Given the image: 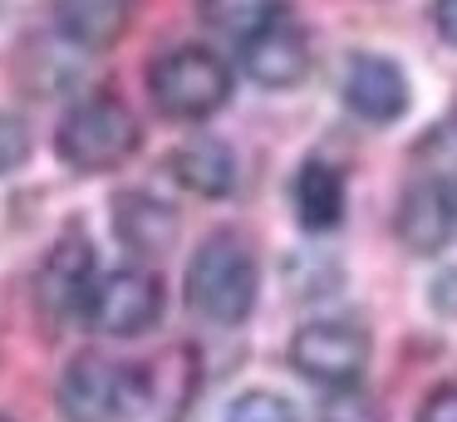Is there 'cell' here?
<instances>
[{
    "label": "cell",
    "mask_w": 457,
    "mask_h": 422,
    "mask_svg": "<svg viewBox=\"0 0 457 422\" xmlns=\"http://www.w3.org/2000/svg\"><path fill=\"white\" fill-rule=\"evenodd\" d=\"M64 422H158V373L79 353L60 373Z\"/></svg>",
    "instance_id": "1"
},
{
    "label": "cell",
    "mask_w": 457,
    "mask_h": 422,
    "mask_svg": "<svg viewBox=\"0 0 457 422\" xmlns=\"http://www.w3.org/2000/svg\"><path fill=\"white\" fill-rule=\"evenodd\" d=\"M187 310L207 324H241L251 310H256L261 294V265L256 251H251L246 236L237 231H217L197 245V255L187 261Z\"/></svg>",
    "instance_id": "2"
},
{
    "label": "cell",
    "mask_w": 457,
    "mask_h": 422,
    "mask_svg": "<svg viewBox=\"0 0 457 422\" xmlns=\"http://www.w3.org/2000/svg\"><path fill=\"white\" fill-rule=\"evenodd\" d=\"M143 133H138V118L109 94H94L84 103H74L70 113L60 118L54 128V153L70 172H113L123 167L133 153H138Z\"/></svg>",
    "instance_id": "3"
},
{
    "label": "cell",
    "mask_w": 457,
    "mask_h": 422,
    "mask_svg": "<svg viewBox=\"0 0 457 422\" xmlns=\"http://www.w3.org/2000/svg\"><path fill=\"white\" fill-rule=\"evenodd\" d=\"M148 94L162 118L172 123H202L231 98V69L207 45H178L153 59Z\"/></svg>",
    "instance_id": "4"
},
{
    "label": "cell",
    "mask_w": 457,
    "mask_h": 422,
    "mask_svg": "<svg viewBox=\"0 0 457 422\" xmlns=\"http://www.w3.org/2000/svg\"><path fill=\"white\" fill-rule=\"evenodd\" d=\"M290 363L320 388H354L369 368V329L354 319H310L290 339Z\"/></svg>",
    "instance_id": "5"
},
{
    "label": "cell",
    "mask_w": 457,
    "mask_h": 422,
    "mask_svg": "<svg viewBox=\"0 0 457 422\" xmlns=\"http://www.w3.org/2000/svg\"><path fill=\"white\" fill-rule=\"evenodd\" d=\"M162 319V275L143 270V265H119V270L99 275L94 294L84 304V324L109 339H138Z\"/></svg>",
    "instance_id": "6"
},
{
    "label": "cell",
    "mask_w": 457,
    "mask_h": 422,
    "mask_svg": "<svg viewBox=\"0 0 457 422\" xmlns=\"http://www.w3.org/2000/svg\"><path fill=\"white\" fill-rule=\"evenodd\" d=\"M453 236H457V186L447 177H418L398 202V241L418 255H433Z\"/></svg>",
    "instance_id": "7"
},
{
    "label": "cell",
    "mask_w": 457,
    "mask_h": 422,
    "mask_svg": "<svg viewBox=\"0 0 457 422\" xmlns=\"http://www.w3.org/2000/svg\"><path fill=\"white\" fill-rule=\"evenodd\" d=\"M94 280H99V265H94V245L84 241V231H64L60 245L50 251L40 270V300L50 314L60 319H84V304L94 294Z\"/></svg>",
    "instance_id": "8"
},
{
    "label": "cell",
    "mask_w": 457,
    "mask_h": 422,
    "mask_svg": "<svg viewBox=\"0 0 457 422\" xmlns=\"http://www.w3.org/2000/svg\"><path fill=\"white\" fill-rule=\"evenodd\" d=\"M345 108L354 118H364V123H374V128L403 118V108H408L403 69L384 54H354L345 69Z\"/></svg>",
    "instance_id": "9"
},
{
    "label": "cell",
    "mask_w": 457,
    "mask_h": 422,
    "mask_svg": "<svg viewBox=\"0 0 457 422\" xmlns=\"http://www.w3.org/2000/svg\"><path fill=\"white\" fill-rule=\"evenodd\" d=\"M241 69L261 88H295L310 74V45L295 25L276 20V25H266L261 35H251L241 45Z\"/></svg>",
    "instance_id": "10"
},
{
    "label": "cell",
    "mask_w": 457,
    "mask_h": 422,
    "mask_svg": "<svg viewBox=\"0 0 457 422\" xmlns=\"http://www.w3.org/2000/svg\"><path fill=\"white\" fill-rule=\"evenodd\" d=\"M113 231L133 255H162L178 236V211L162 196L133 186V192H119V202H113Z\"/></svg>",
    "instance_id": "11"
},
{
    "label": "cell",
    "mask_w": 457,
    "mask_h": 422,
    "mask_svg": "<svg viewBox=\"0 0 457 422\" xmlns=\"http://www.w3.org/2000/svg\"><path fill=\"white\" fill-rule=\"evenodd\" d=\"M172 177H178L187 192L207 196V202H221V196L237 192V153H231L221 137H197V143H182L172 153Z\"/></svg>",
    "instance_id": "12"
},
{
    "label": "cell",
    "mask_w": 457,
    "mask_h": 422,
    "mask_svg": "<svg viewBox=\"0 0 457 422\" xmlns=\"http://www.w3.org/2000/svg\"><path fill=\"white\" fill-rule=\"evenodd\" d=\"M290 196H295V221L310 236H325L345 221V177H339V167L320 162V157H310L295 172Z\"/></svg>",
    "instance_id": "13"
},
{
    "label": "cell",
    "mask_w": 457,
    "mask_h": 422,
    "mask_svg": "<svg viewBox=\"0 0 457 422\" xmlns=\"http://www.w3.org/2000/svg\"><path fill=\"white\" fill-rule=\"evenodd\" d=\"M133 0H54V25L74 49H109L129 29Z\"/></svg>",
    "instance_id": "14"
},
{
    "label": "cell",
    "mask_w": 457,
    "mask_h": 422,
    "mask_svg": "<svg viewBox=\"0 0 457 422\" xmlns=\"http://www.w3.org/2000/svg\"><path fill=\"white\" fill-rule=\"evenodd\" d=\"M276 20H286V0H202V25L241 45Z\"/></svg>",
    "instance_id": "15"
},
{
    "label": "cell",
    "mask_w": 457,
    "mask_h": 422,
    "mask_svg": "<svg viewBox=\"0 0 457 422\" xmlns=\"http://www.w3.org/2000/svg\"><path fill=\"white\" fill-rule=\"evenodd\" d=\"M227 422H300V412H295V402L280 398V393L251 388L227 408Z\"/></svg>",
    "instance_id": "16"
},
{
    "label": "cell",
    "mask_w": 457,
    "mask_h": 422,
    "mask_svg": "<svg viewBox=\"0 0 457 422\" xmlns=\"http://www.w3.org/2000/svg\"><path fill=\"white\" fill-rule=\"evenodd\" d=\"M320 422H384V418H378L374 398L359 393V383H354V388H329L325 408H320Z\"/></svg>",
    "instance_id": "17"
},
{
    "label": "cell",
    "mask_w": 457,
    "mask_h": 422,
    "mask_svg": "<svg viewBox=\"0 0 457 422\" xmlns=\"http://www.w3.org/2000/svg\"><path fill=\"white\" fill-rule=\"evenodd\" d=\"M25 157H30V128H25V118L0 113V177H11L15 167H25Z\"/></svg>",
    "instance_id": "18"
},
{
    "label": "cell",
    "mask_w": 457,
    "mask_h": 422,
    "mask_svg": "<svg viewBox=\"0 0 457 422\" xmlns=\"http://www.w3.org/2000/svg\"><path fill=\"white\" fill-rule=\"evenodd\" d=\"M418 422H457V383L428 393L423 408H418Z\"/></svg>",
    "instance_id": "19"
},
{
    "label": "cell",
    "mask_w": 457,
    "mask_h": 422,
    "mask_svg": "<svg viewBox=\"0 0 457 422\" xmlns=\"http://www.w3.org/2000/svg\"><path fill=\"white\" fill-rule=\"evenodd\" d=\"M428 304H433L437 314H447V319H457V265H447L443 275H433V285H428Z\"/></svg>",
    "instance_id": "20"
},
{
    "label": "cell",
    "mask_w": 457,
    "mask_h": 422,
    "mask_svg": "<svg viewBox=\"0 0 457 422\" xmlns=\"http://www.w3.org/2000/svg\"><path fill=\"white\" fill-rule=\"evenodd\" d=\"M433 25H437V35L457 49V0H433Z\"/></svg>",
    "instance_id": "21"
},
{
    "label": "cell",
    "mask_w": 457,
    "mask_h": 422,
    "mask_svg": "<svg viewBox=\"0 0 457 422\" xmlns=\"http://www.w3.org/2000/svg\"><path fill=\"white\" fill-rule=\"evenodd\" d=\"M0 422H11V418H0Z\"/></svg>",
    "instance_id": "22"
}]
</instances>
